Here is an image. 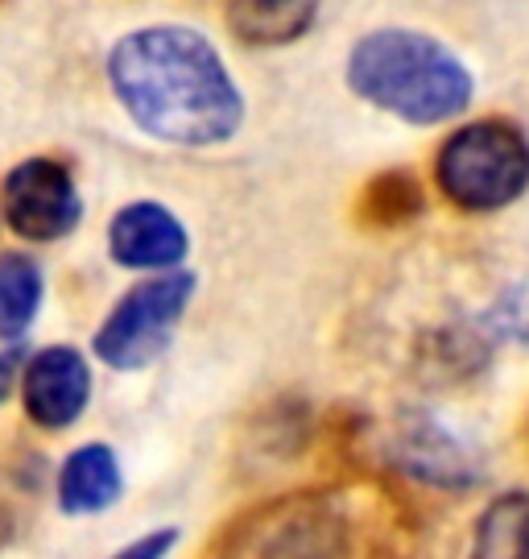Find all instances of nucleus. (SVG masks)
<instances>
[{"instance_id": "13", "label": "nucleus", "mask_w": 529, "mask_h": 559, "mask_svg": "<svg viewBox=\"0 0 529 559\" xmlns=\"http://www.w3.org/2000/svg\"><path fill=\"white\" fill-rule=\"evenodd\" d=\"M41 307V270L25 253L0 258V340H17Z\"/></svg>"}, {"instance_id": "10", "label": "nucleus", "mask_w": 529, "mask_h": 559, "mask_svg": "<svg viewBox=\"0 0 529 559\" xmlns=\"http://www.w3.org/2000/svg\"><path fill=\"white\" fill-rule=\"evenodd\" d=\"M120 489H124V480H120L117 452L108 443H83L62 464L59 506L62 514H71V519L99 514V510L117 506Z\"/></svg>"}, {"instance_id": "7", "label": "nucleus", "mask_w": 529, "mask_h": 559, "mask_svg": "<svg viewBox=\"0 0 529 559\" xmlns=\"http://www.w3.org/2000/svg\"><path fill=\"white\" fill-rule=\"evenodd\" d=\"M21 390H25V415L46 431H62L83 415V406L92 399V369L71 344L41 348L25 365Z\"/></svg>"}, {"instance_id": "1", "label": "nucleus", "mask_w": 529, "mask_h": 559, "mask_svg": "<svg viewBox=\"0 0 529 559\" xmlns=\"http://www.w3.org/2000/svg\"><path fill=\"white\" fill-rule=\"evenodd\" d=\"M120 104L145 133L175 145H216L240 129L244 104L216 46L182 25H154L120 41L108 62Z\"/></svg>"}, {"instance_id": "11", "label": "nucleus", "mask_w": 529, "mask_h": 559, "mask_svg": "<svg viewBox=\"0 0 529 559\" xmlns=\"http://www.w3.org/2000/svg\"><path fill=\"white\" fill-rule=\"evenodd\" d=\"M228 25L249 46H286L311 29L318 0H228Z\"/></svg>"}, {"instance_id": "2", "label": "nucleus", "mask_w": 529, "mask_h": 559, "mask_svg": "<svg viewBox=\"0 0 529 559\" xmlns=\"http://www.w3.org/2000/svg\"><path fill=\"white\" fill-rule=\"evenodd\" d=\"M348 83L360 100L410 124L452 120L471 100V75L459 55L413 29H376L356 41Z\"/></svg>"}, {"instance_id": "14", "label": "nucleus", "mask_w": 529, "mask_h": 559, "mask_svg": "<svg viewBox=\"0 0 529 559\" xmlns=\"http://www.w3.org/2000/svg\"><path fill=\"white\" fill-rule=\"evenodd\" d=\"M484 332L529 353V274L521 282H513L509 290L492 302L489 316H484Z\"/></svg>"}, {"instance_id": "16", "label": "nucleus", "mask_w": 529, "mask_h": 559, "mask_svg": "<svg viewBox=\"0 0 529 559\" xmlns=\"http://www.w3.org/2000/svg\"><path fill=\"white\" fill-rule=\"evenodd\" d=\"M17 369H21V348H4V353H0V402L13 394Z\"/></svg>"}, {"instance_id": "9", "label": "nucleus", "mask_w": 529, "mask_h": 559, "mask_svg": "<svg viewBox=\"0 0 529 559\" xmlns=\"http://www.w3.org/2000/svg\"><path fill=\"white\" fill-rule=\"evenodd\" d=\"M187 228L161 203H129L108 228V249L129 270H166L187 258Z\"/></svg>"}, {"instance_id": "5", "label": "nucleus", "mask_w": 529, "mask_h": 559, "mask_svg": "<svg viewBox=\"0 0 529 559\" xmlns=\"http://www.w3.org/2000/svg\"><path fill=\"white\" fill-rule=\"evenodd\" d=\"M191 299H195V274H161L133 286L96 332V357L120 373L154 365L166 353Z\"/></svg>"}, {"instance_id": "15", "label": "nucleus", "mask_w": 529, "mask_h": 559, "mask_svg": "<svg viewBox=\"0 0 529 559\" xmlns=\"http://www.w3.org/2000/svg\"><path fill=\"white\" fill-rule=\"evenodd\" d=\"M175 543H178V531H175V526H166V531H154V535H145V539L120 547L112 559H166Z\"/></svg>"}, {"instance_id": "8", "label": "nucleus", "mask_w": 529, "mask_h": 559, "mask_svg": "<svg viewBox=\"0 0 529 559\" xmlns=\"http://www.w3.org/2000/svg\"><path fill=\"white\" fill-rule=\"evenodd\" d=\"M393 456L413 480H426L434 489H471L480 480L476 452L431 415H410L397 427Z\"/></svg>"}, {"instance_id": "12", "label": "nucleus", "mask_w": 529, "mask_h": 559, "mask_svg": "<svg viewBox=\"0 0 529 559\" xmlns=\"http://www.w3.org/2000/svg\"><path fill=\"white\" fill-rule=\"evenodd\" d=\"M471 559H529V493H505L484 510Z\"/></svg>"}, {"instance_id": "3", "label": "nucleus", "mask_w": 529, "mask_h": 559, "mask_svg": "<svg viewBox=\"0 0 529 559\" xmlns=\"http://www.w3.org/2000/svg\"><path fill=\"white\" fill-rule=\"evenodd\" d=\"M360 514L339 489H306L261 506L236 526L219 559H360Z\"/></svg>"}, {"instance_id": "4", "label": "nucleus", "mask_w": 529, "mask_h": 559, "mask_svg": "<svg viewBox=\"0 0 529 559\" xmlns=\"http://www.w3.org/2000/svg\"><path fill=\"white\" fill-rule=\"evenodd\" d=\"M443 195L468 212H496L529 187V141L505 120L459 129L438 154Z\"/></svg>"}, {"instance_id": "6", "label": "nucleus", "mask_w": 529, "mask_h": 559, "mask_svg": "<svg viewBox=\"0 0 529 559\" xmlns=\"http://www.w3.org/2000/svg\"><path fill=\"white\" fill-rule=\"evenodd\" d=\"M4 221L25 240H59L75 233L83 203H79L71 170L55 158H29L4 179Z\"/></svg>"}]
</instances>
